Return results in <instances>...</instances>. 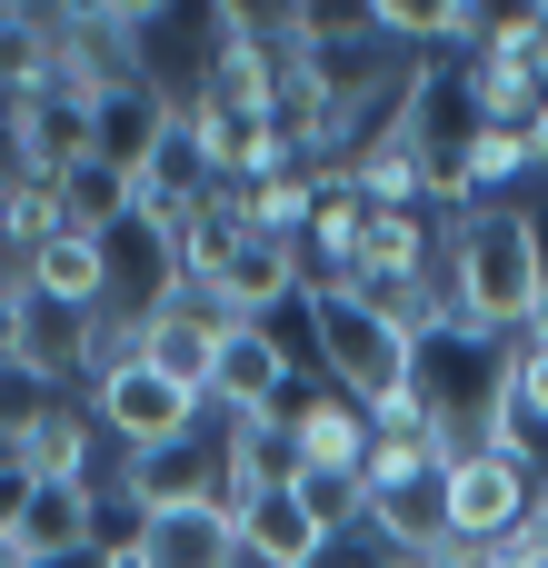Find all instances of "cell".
<instances>
[{
    "instance_id": "obj_1",
    "label": "cell",
    "mask_w": 548,
    "mask_h": 568,
    "mask_svg": "<svg viewBox=\"0 0 548 568\" xmlns=\"http://www.w3.org/2000/svg\"><path fill=\"white\" fill-rule=\"evenodd\" d=\"M439 290H449V320L469 339H529L548 320V250L539 220L519 200H489V210H459L439 230Z\"/></svg>"
},
{
    "instance_id": "obj_2",
    "label": "cell",
    "mask_w": 548,
    "mask_h": 568,
    "mask_svg": "<svg viewBox=\"0 0 548 568\" xmlns=\"http://www.w3.org/2000/svg\"><path fill=\"white\" fill-rule=\"evenodd\" d=\"M309 359H319V379H329L349 409H369V419H389V409L419 389V339H409L379 300H359V290H309Z\"/></svg>"
},
{
    "instance_id": "obj_3",
    "label": "cell",
    "mask_w": 548,
    "mask_h": 568,
    "mask_svg": "<svg viewBox=\"0 0 548 568\" xmlns=\"http://www.w3.org/2000/svg\"><path fill=\"white\" fill-rule=\"evenodd\" d=\"M439 499H449V539H459V559L509 549L519 529H539V459L459 449V459L439 469Z\"/></svg>"
},
{
    "instance_id": "obj_4",
    "label": "cell",
    "mask_w": 548,
    "mask_h": 568,
    "mask_svg": "<svg viewBox=\"0 0 548 568\" xmlns=\"http://www.w3.org/2000/svg\"><path fill=\"white\" fill-rule=\"evenodd\" d=\"M90 419H100V439H120V459H130V449L200 439V429H210V399H200V389H180V379H170V369H150V359H120V369H100V379H90Z\"/></svg>"
},
{
    "instance_id": "obj_5",
    "label": "cell",
    "mask_w": 548,
    "mask_h": 568,
    "mask_svg": "<svg viewBox=\"0 0 548 568\" xmlns=\"http://www.w3.org/2000/svg\"><path fill=\"white\" fill-rule=\"evenodd\" d=\"M100 120H110V100H90V90H70V80L20 90V100H10V170L60 180V170L100 160Z\"/></svg>"
},
{
    "instance_id": "obj_6",
    "label": "cell",
    "mask_w": 548,
    "mask_h": 568,
    "mask_svg": "<svg viewBox=\"0 0 548 568\" xmlns=\"http://www.w3.org/2000/svg\"><path fill=\"white\" fill-rule=\"evenodd\" d=\"M120 549H130V568H240V519L220 499H200V509H140Z\"/></svg>"
},
{
    "instance_id": "obj_7",
    "label": "cell",
    "mask_w": 548,
    "mask_h": 568,
    "mask_svg": "<svg viewBox=\"0 0 548 568\" xmlns=\"http://www.w3.org/2000/svg\"><path fill=\"white\" fill-rule=\"evenodd\" d=\"M290 379H300V359H290L280 329H230L220 369H210V409L220 419H270V409H290Z\"/></svg>"
},
{
    "instance_id": "obj_8",
    "label": "cell",
    "mask_w": 548,
    "mask_h": 568,
    "mask_svg": "<svg viewBox=\"0 0 548 568\" xmlns=\"http://www.w3.org/2000/svg\"><path fill=\"white\" fill-rule=\"evenodd\" d=\"M10 439H20V479H30V489H80L90 459H100V419H90L80 399H40Z\"/></svg>"
},
{
    "instance_id": "obj_9",
    "label": "cell",
    "mask_w": 548,
    "mask_h": 568,
    "mask_svg": "<svg viewBox=\"0 0 548 568\" xmlns=\"http://www.w3.org/2000/svg\"><path fill=\"white\" fill-rule=\"evenodd\" d=\"M120 499L130 509H200L220 499V439H170V449H130L120 459Z\"/></svg>"
},
{
    "instance_id": "obj_10",
    "label": "cell",
    "mask_w": 548,
    "mask_h": 568,
    "mask_svg": "<svg viewBox=\"0 0 548 568\" xmlns=\"http://www.w3.org/2000/svg\"><path fill=\"white\" fill-rule=\"evenodd\" d=\"M20 270H30V290H40V310H70V320H90V310H110V300H120L110 240H80V230L40 240V250H30Z\"/></svg>"
},
{
    "instance_id": "obj_11",
    "label": "cell",
    "mask_w": 548,
    "mask_h": 568,
    "mask_svg": "<svg viewBox=\"0 0 548 568\" xmlns=\"http://www.w3.org/2000/svg\"><path fill=\"white\" fill-rule=\"evenodd\" d=\"M10 539H20V559H70V549H100V489L80 479V489H10V519H0Z\"/></svg>"
},
{
    "instance_id": "obj_12",
    "label": "cell",
    "mask_w": 548,
    "mask_h": 568,
    "mask_svg": "<svg viewBox=\"0 0 548 568\" xmlns=\"http://www.w3.org/2000/svg\"><path fill=\"white\" fill-rule=\"evenodd\" d=\"M369 409H349L339 389H319V399H300L290 409V469H339V479H359L369 469Z\"/></svg>"
},
{
    "instance_id": "obj_13",
    "label": "cell",
    "mask_w": 548,
    "mask_h": 568,
    "mask_svg": "<svg viewBox=\"0 0 548 568\" xmlns=\"http://www.w3.org/2000/svg\"><path fill=\"white\" fill-rule=\"evenodd\" d=\"M230 519H240V549H250V559H270V568H319V559H329V539H319V519L290 499V479H280L270 499L230 509Z\"/></svg>"
},
{
    "instance_id": "obj_14",
    "label": "cell",
    "mask_w": 548,
    "mask_h": 568,
    "mask_svg": "<svg viewBox=\"0 0 548 568\" xmlns=\"http://www.w3.org/2000/svg\"><path fill=\"white\" fill-rule=\"evenodd\" d=\"M50 190H60V230H80V240H110V230L140 210L130 170H110V160H80V170H60Z\"/></svg>"
},
{
    "instance_id": "obj_15",
    "label": "cell",
    "mask_w": 548,
    "mask_h": 568,
    "mask_svg": "<svg viewBox=\"0 0 548 568\" xmlns=\"http://www.w3.org/2000/svg\"><path fill=\"white\" fill-rule=\"evenodd\" d=\"M40 80H60V10L0 0V90L20 100V90H40Z\"/></svg>"
},
{
    "instance_id": "obj_16",
    "label": "cell",
    "mask_w": 548,
    "mask_h": 568,
    "mask_svg": "<svg viewBox=\"0 0 548 568\" xmlns=\"http://www.w3.org/2000/svg\"><path fill=\"white\" fill-rule=\"evenodd\" d=\"M40 240H60V190L40 170H0V260L20 270Z\"/></svg>"
},
{
    "instance_id": "obj_17",
    "label": "cell",
    "mask_w": 548,
    "mask_h": 568,
    "mask_svg": "<svg viewBox=\"0 0 548 568\" xmlns=\"http://www.w3.org/2000/svg\"><path fill=\"white\" fill-rule=\"evenodd\" d=\"M240 210H250V230L260 240H309V220H319V170H280V180H260V190H240Z\"/></svg>"
},
{
    "instance_id": "obj_18",
    "label": "cell",
    "mask_w": 548,
    "mask_h": 568,
    "mask_svg": "<svg viewBox=\"0 0 548 568\" xmlns=\"http://www.w3.org/2000/svg\"><path fill=\"white\" fill-rule=\"evenodd\" d=\"M509 399H519V419L548 439V320L529 339H509Z\"/></svg>"
},
{
    "instance_id": "obj_19",
    "label": "cell",
    "mask_w": 548,
    "mask_h": 568,
    "mask_svg": "<svg viewBox=\"0 0 548 568\" xmlns=\"http://www.w3.org/2000/svg\"><path fill=\"white\" fill-rule=\"evenodd\" d=\"M30 568H130L120 539H100V549H70V559H30Z\"/></svg>"
},
{
    "instance_id": "obj_20",
    "label": "cell",
    "mask_w": 548,
    "mask_h": 568,
    "mask_svg": "<svg viewBox=\"0 0 548 568\" xmlns=\"http://www.w3.org/2000/svg\"><path fill=\"white\" fill-rule=\"evenodd\" d=\"M529 170H539V180H548V110H539V120H529Z\"/></svg>"
},
{
    "instance_id": "obj_21",
    "label": "cell",
    "mask_w": 548,
    "mask_h": 568,
    "mask_svg": "<svg viewBox=\"0 0 548 568\" xmlns=\"http://www.w3.org/2000/svg\"><path fill=\"white\" fill-rule=\"evenodd\" d=\"M369 568H459V559H399V549H379Z\"/></svg>"
},
{
    "instance_id": "obj_22",
    "label": "cell",
    "mask_w": 548,
    "mask_h": 568,
    "mask_svg": "<svg viewBox=\"0 0 548 568\" xmlns=\"http://www.w3.org/2000/svg\"><path fill=\"white\" fill-rule=\"evenodd\" d=\"M0 568H30V559H20V539H10V529H0Z\"/></svg>"
},
{
    "instance_id": "obj_23",
    "label": "cell",
    "mask_w": 548,
    "mask_h": 568,
    "mask_svg": "<svg viewBox=\"0 0 548 568\" xmlns=\"http://www.w3.org/2000/svg\"><path fill=\"white\" fill-rule=\"evenodd\" d=\"M0 150H10V90H0Z\"/></svg>"
}]
</instances>
